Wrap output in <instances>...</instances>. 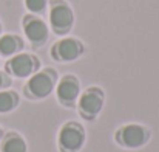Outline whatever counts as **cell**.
<instances>
[{"label": "cell", "mask_w": 159, "mask_h": 152, "mask_svg": "<svg viewBox=\"0 0 159 152\" xmlns=\"http://www.w3.org/2000/svg\"><path fill=\"white\" fill-rule=\"evenodd\" d=\"M50 22L56 33H66L73 27V22H74L73 11L70 9L66 3L56 2L50 11Z\"/></svg>", "instance_id": "cell-2"}, {"label": "cell", "mask_w": 159, "mask_h": 152, "mask_svg": "<svg viewBox=\"0 0 159 152\" xmlns=\"http://www.w3.org/2000/svg\"><path fill=\"white\" fill-rule=\"evenodd\" d=\"M17 95L14 92H0V113L9 112L17 105Z\"/></svg>", "instance_id": "cell-12"}, {"label": "cell", "mask_w": 159, "mask_h": 152, "mask_svg": "<svg viewBox=\"0 0 159 152\" xmlns=\"http://www.w3.org/2000/svg\"><path fill=\"white\" fill-rule=\"evenodd\" d=\"M25 5L31 12H42L47 8V0H25Z\"/></svg>", "instance_id": "cell-13"}, {"label": "cell", "mask_w": 159, "mask_h": 152, "mask_svg": "<svg viewBox=\"0 0 159 152\" xmlns=\"http://www.w3.org/2000/svg\"><path fill=\"white\" fill-rule=\"evenodd\" d=\"M102 104H104L102 92L99 89H90L80 96L79 109L87 118H93L94 115L101 112Z\"/></svg>", "instance_id": "cell-6"}, {"label": "cell", "mask_w": 159, "mask_h": 152, "mask_svg": "<svg viewBox=\"0 0 159 152\" xmlns=\"http://www.w3.org/2000/svg\"><path fill=\"white\" fill-rule=\"evenodd\" d=\"M3 152H26V145L25 141L17 137V135H11L5 140L3 146H2Z\"/></svg>", "instance_id": "cell-11"}, {"label": "cell", "mask_w": 159, "mask_h": 152, "mask_svg": "<svg viewBox=\"0 0 159 152\" xmlns=\"http://www.w3.org/2000/svg\"><path fill=\"white\" fill-rule=\"evenodd\" d=\"M37 65H39V62H37V59L34 56L26 54V53H22V54L14 56L8 62L6 67H8V70L14 76H17V78H26V76H30L31 73L36 71Z\"/></svg>", "instance_id": "cell-5"}, {"label": "cell", "mask_w": 159, "mask_h": 152, "mask_svg": "<svg viewBox=\"0 0 159 152\" xmlns=\"http://www.w3.org/2000/svg\"><path fill=\"white\" fill-rule=\"evenodd\" d=\"M117 140L127 148H139L148 140V132L142 126L130 124L117 132Z\"/></svg>", "instance_id": "cell-4"}, {"label": "cell", "mask_w": 159, "mask_h": 152, "mask_svg": "<svg viewBox=\"0 0 159 152\" xmlns=\"http://www.w3.org/2000/svg\"><path fill=\"white\" fill-rule=\"evenodd\" d=\"M84 141H85V134H84L82 127L76 123H70V124L63 126V129L60 130L59 143L65 152L79 151L82 148Z\"/></svg>", "instance_id": "cell-1"}, {"label": "cell", "mask_w": 159, "mask_h": 152, "mask_svg": "<svg viewBox=\"0 0 159 152\" xmlns=\"http://www.w3.org/2000/svg\"><path fill=\"white\" fill-rule=\"evenodd\" d=\"M54 73L53 70H45L40 73H36L28 81V90L34 98H45L51 93L54 87Z\"/></svg>", "instance_id": "cell-3"}, {"label": "cell", "mask_w": 159, "mask_h": 152, "mask_svg": "<svg viewBox=\"0 0 159 152\" xmlns=\"http://www.w3.org/2000/svg\"><path fill=\"white\" fill-rule=\"evenodd\" d=\"M0 135H2V130H0Z\"/></svg>", "instance_id": "cell-15"}, {"label": "cell", "mask_w": 159, "mask_h": 152, "mask_svg": "<svg viewBox=\"0 0 159 152\" xmlns=\"http://www.w3.org/2000/svg\"><path fill=\"white\" fill-rule=\"evenodd\" d=\"M57 96L63 104H73L79 96V81L74 76H65L57 86Z\"/></svg>", "instance_id": "cell-9"}, {"label": "cell", "mask_w": 159, "mask_h": 152, "mask_svg": "<svg viewBox=\"0 0 159 152\" xmlns=\"http://www.w3.org/2000/svg\"><path fill=\"white\" fill-rule=\"evenodd\" d=\"M25 34L33 44H42L48 37V27L39 17L25 19Z\"/></svg>", "instance_id": "cell-8"}, {"label": "cell", "mask_w": 159, "mask_h": 152, "mask_svg": "<svg viewBox=\"0 0 159 152\" xmlns=\"http://www.w3.org/2000/svg\"><path fill=\"white\" fill-rule=\"evenodd\" d=\"M51 53H53L54 59H57V61H74L76 57L80 56L82 45L79 41L66 37V39L59 41L53 47Z\"/></svg>", "instance_id": "cell-7"}, {"label": "cell", "mask_w": 159, "mask_h": 152, "mask_svg": "<svg viewBox=\"0 0 159 152\" xmlns=\"http://www.w3.org/2000/svg\"><path fill=\"white\" fill-rule=\"evenodd\" d=\"M6 82H8V81H6L5 75H3V73H0V89H2L3 86H6Z\"/></svg>", "instance_id": "cell-14"}, {"label": "cell", "mask_w": 159, "mask_h": 152, "mask_svg": "<svg viewBox=\"0 0 159 152\" xmlns=\"http://www.w3.org/2000/svg\"><path fill=\"white\" fill-rule=\"evenodd\" d=\"M22 47H23V44L17 36L6 34V36L0 37V54H3V56H11V54L17 53Z\"/></svg>", "instance_id": "cell-10"}]
</instances>
